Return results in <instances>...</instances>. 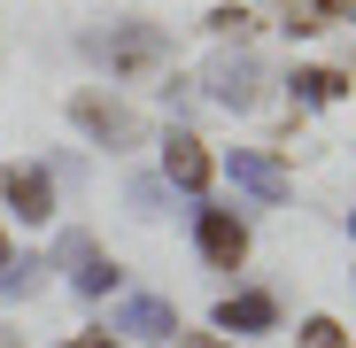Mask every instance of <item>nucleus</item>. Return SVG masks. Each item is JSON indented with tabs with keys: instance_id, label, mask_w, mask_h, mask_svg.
Listing matches in <instances>:
<instances>
[{
	"instance_id": "f257e3e1",
	"label": "nucleus",
	"mask_w": 356,
	"mask_h": 348,
	"mask_svg": "<svg viewBox=\"0 0 356 348\" xmlns=\"http://www.w3.org/2000/svg\"><path fill=\"white\" fill-rule=\"evenodd\" d=\"M86 54L108 63L116 78H140V70L170 63V31L163 24H108V31H86Z\"/></svg>"
},
{
	"instance_id": "f03ea898",
	"label": "nucleus",
	"mask_w": 356,
	"mask_h": 348,
	"mask_svg": "<svg viewBox=\"0 0 356 348\" xmlns=\"http://www.w3.org/2000/svg\"><path fill=\"white\" fill-rule=\"evenodd\" d=\"M70 124H78L93 147H140V140H147L140 108H124L116 93H70Z\"/></svg>"
},
{
	"instance_id": "7ed1b4c3",
	"label": "nucleus",
	"mask_w": 356,
	"mask_h": 348,
	"mask_svg": "<svg viewBox=\"0 0 356 348\" xmlns=\"http://www.w3.org/2000/svg\"><path fill=\"white\" fill-rule=\"evenodd\" d=\"M202 85H209L217 108H256L264 101V63H256L248 47H232V54H217V63L202 70Z\"/></svg>"
},
{
	"instance_id": "20e7f679",
	"label": "nucleus",
	"mask_w": 356,
	"mask_h": 348,
	"mask_svg": "<svg viewBox=\"0 0 356 348\" xmlns=\"http://www.w3.org/2000/svg\"><path fill=\"white\" fill-rule=\"evenodd\" d=\"M155 179L170 186V194H209V179H217V155L194 140V132H170L163 140V170Z\"/></svg>"
},
{
	"instance_id": "39448f33",
	"label": "nucleus",
	"mask_w": 356,
	"mask_h": 348,
	"mask_svg": "<svg viewBox=\"0 0 356 348\" xmlns=\"http://www.w3.org/2000/svg\"><path fill=\"white\" fill-rule=\"evenodd\" d=\"M194 248H202L217 271H241V263H248V224L232 217V209H202V217H194Z\"/></svg>"
},
{
	"instance_id": "423d86ee",
	"label": "nucleus",
	"mask_w": 356,
	"mask_h": 348,
	"mask_svg": "<svg viewBox=\"0 0 356 348\" xmlns=\"http://www.w3.org/2000/svg\"><path fill=\"white\" fill-rule=\"evenodd\" d=\"M0 201H8L24 224H47V217H54V179H47V163H16L8 179H0Z\"/></svg>"
},
{
	"instance_id": "0eeeda50",
	"label": "nucleus",
	"mask_w": 356,
	"mask_h": 348,
	"mask_svg": "<svg viewBox=\"0 0 356 348\" xmlns=\"http://www.w3.org/2000/svg\"><path fill=\"white\" fill-rule=\"evenodd\" d=\"M108 333H132V340H178V310L163 295H124L108 317Z\"/></svg>"
},
{
	"instance_id": "6e6552de",
	"label": "nucleus",
	"mask_w": 356,
	"mask_h": 348,
	"mask_svg": "<svg viewBox=\"0 0 356 348\" xmlns=\"http://www.w3.org/2000/svg\"><path fill=\"white\" fill-rule=\"evenodd\" d=\"M225 179L241 186V194H256V201H286V170H279V155H264V147H232V155H225Z\"/></svg>"
},
{
	"instance_id": "1a4fd4ad",
	"label": "nucleus",
	"mask_w": 356,
	"mask_h": 348,
	"mask_svg": "<svg viewBox=\"0 0 356 348\" xmlns=\"http://www.w3.org/2000/svg\"><path fill=\"white\" fill-rule=\"evenodd\" d=\"M209 325H217V333H271V325H279V302L264 295V286H241V295H225V302L209 310Z\"/></svg>"
},
{
	"instance_id": "9d476101",
	"label": "nucleus",
	"mask_w": 356,
	"mask_h": 348,
	"mask_svg": "<svg viewBox=\"0 0 356 348\" xmlns=\"http://www.w3.org/2000/svg\"><path fill=\"white\" fill-rule=\"evenodd\" d=\"M333 24L356 31V0H279V31H294V39L333 31Z\"/></svg>"
},
{
	"instance_id": "9b49d317",
	"label": "nucleus",
	"mask_w": 356,
	"mask_h": 348,
	"mask_svg": "<svg viewBox=\"0 0 356 348\" xmlns=\"http://www.w3.org/2000/svg\"><path fill=\"white\" fill-rule=\"evenodd\" d=\"M63 263H70V286H78V295H108V286L124 279V271H116V263L86 240V232H70V240H63Z\"/></svg>"
},
{
	"instance_id": "f8f14e48",
	"label": "nucleus",
	"mask_w": 356,
	"mask_h": 348,
	"mask_svg": "<svg viewBox=\"0 0 356 348\" xmlns=\"http://www.w3.org/2000/svg\"><path fill=\"white\" fill-rule=\"evenodd\" d=\"M286 85H294V108H325V101H341V93H348V78H341V70H325V63L294 70Z\"/></svg>"
},
{
	"instance_id": "ddd939ff",
	"label": "nucleus",
	"mask_w": 356,
	"mask_h": 348,
	"mask_svg": "<svg viewBox=\"0 0 356 348\" xmlns=\"http://www.w3.org/2000/svg\"><path fill=\"white\" fill-rule=\"evenodd\" d=\"M209 31H217V39H248V31H256V8L225 0V8H209Z\"/></svg>"
},
{
	"instance_id": "4468645a",
	"label": "nucleus",
	"mask_w": 356,
	"mask_h": 348,
	"mask_svg": "<svg viewBox=\"0 0 356 348\" xmlns=\"http://www.w3.org/2000/svg\"><path fill=\"white\" fill-rule=\"evenodd\" d=\"M31 271H47V263H31V256H8V263H0V295H31Z\"/></svg>"
},
{
	"instance_id": "2eb2a0df",
	"label": "nucleus",
	"mask_w": 356,
	"mask_h": 348,
	"mask_svg": "<svg viewBox=\"0 0 356 348\" xmlns=\"http://www.w3.org/2000/svg\"><path fill=\"white\" fill-rule=\"evenodd\" d=\"M163 179H132V217H163Z\"/></svg>"
},
{
	"instance_id": "dca6fc26",
	"label": "nucleus",
	"mask_w": 356,
	"mask_h": 348,
	"mask_svg": "<svg viewBox=\"0 0 356 348\" xmlns=\"http://www.w3.org/2000/svg\"><path fill=\"white\" fill-rule=\"evenodd\" d=\"M302 348H348V333L333 317H302Z\"/></svg>"
},
{
	"instance_id": "f3484780",
	"label": "nucleus",
	"mask_w": 356,
	"mask_h": 348,
	"mask_svg": "<svg viewBox=\"0 0 356 348\" xmlns=\"http://www.w3.org/2000/svg\"><path fill=\"white\" fill-rule=\"evenodd\" d=\"M63 348H116V340H108V333H70Z\"/></svg>"
},
{
	"instance_id": "a211bd4d",
	"label": "nucleus",
	"mask_w": 356,
	"mask_h": 348,
	"mask_svg": "<svg viewBox=\"0 0 356 348\" xmlns=\"http://www.w3.org/2000/svg\"><path fill=\"white\" fill-rule=\"evenodd\" d=\"M178 348H217V340L209 333H178Z\"/></svg>"
},
{
	"instance_id": "6ab92c4d",
	"label": "nucleus",
	"mask_w": 356,
	"mask_h": 348,
	"mask_svg": "<svg viewBox=\"0 0 356 348\" xmlns=\"http://www.w3.org/2000/svg\"><path fill=\"white\" fill-rule=\"evenodd\" d=\"M0 263H8V240H0Z\"/></svg>"
},
{
	"instance_id": "aec40b11",
	"label": "nucleus",
	"mask_w": 356,
	"mask_h": 348,
	"mask_svg": "<svg viewBox=\"0 0 356 348\" xmlns=\"http://www.w3.org/2000/svg\"><path fill=\"white\" fill-rule=\"evenodd\" d=\"M348 232H356V209H348Z\"/></svg>"
}]
</instances>
